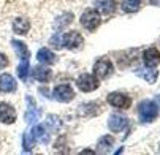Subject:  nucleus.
Instances as JSON below:
<instances>
[{"mask_svg":"<svg viewBox=\"0 0 160 155\" xmlns=\"http://www.w3.org/2000/svg\"><path fill=\"white\" fill-rule=\"evenodd\" d=\"M138 116H140V120L143 124L152 122L158 116V106H157V103H154L151 100L141 101L140 103V108H138Z\"/></svg>","mask_w":160,"mask_h":155,"instance_id":"1","label":"nucleus"},{"mask_svg":"<svg viewBox=\"0 0 160 155\" xmlns=\"http://www.w3.org/2000/svg\"><path fill=\"white\" fill-rule=\"evenodd\" d=\"M81 24L84 29H87L89 32H94L100 24H102V16L97 10H92V8H89L82 13L81 16Z\"/></svg>","mask_w":160,"mask_h":155,"instance_id":"2","label":"nucleus"},{"mask_svg":"<svg viewBox=\"0 0 160 155\" xmlns=\"http://www.w3.org/2000/svg\"><path fill=\"white\" fill-rule=\"evenodd\" d=\"M76 84H78L81 92H92V90H97L98 89L100 81L95 75H81L76 79Z\"/></svg>","mask_w":160,"mask_h":155,"instance_id":"3","label":"nucleus"},{"mask_svg":"<svg viewBox=\"0 0 160 155\" xmlns=\"http://www.w3.org/2000/svg\"><path fill=\"white\" fill-rule=\"evenodd\" d=\"M112 73V63L108 59H98L94 65V75L98 79H106Z\"/></svg>","mask_w":160,"mask_h":155,"instance_id":"4","label":"nucleus"},{"mask_svg":"<svg viewBox=\"0 0 160 155\" xmlns=\"http://www.w3.org/2000/svg\"><path fill=\"white\" fill-rule=\"evenodd\" d=\"M108 103L118 109H128L132 106V100L130 97H127L125 94H119V92H112L108 95Z\"/></svg>","mask_w":160,"mask_h":155,"instance_id":"5","label":"nucleus"},{"mask_svg":"<svg viewBox=\"0 0 160 155\" xmlns=\"http://www.w3.org/2000/svg\"><path fill=\"white\" fill-rule=\"evenodd\" d=\"M54 98L57 101L68 103V101H72L75 98V92H73V89L68 85V84H59L54 89Z\"/></svg>","mask_w":160,"mask_h":155,"instance_id":"6","label":"nucleus"},{"mask_svg":"<svg viewBox=\"0 0 160 155\" xmlns=\"http://www.w3.org/2000/svg\"><path fill=\"white\" fill-rule=\"evenodd\" d=\"M82 36L81 33H78L76 30H72L63 35V46L67 49H78L79 46H82Z\"/></svg>","mask_w":160,"mask_h":155,"instance_id":"7","label":"nucleus"},{"mask_svg":"<svg viewBox=\"0 0 160 155\" xmlns=\"http://www.w3.org/2000/svg\"><path fill=\"white\" fill-rule=\"evenodd\" d=\"M0 122L14 124L16 122V109L8 103H0Z\"/></svg>","mask_w":160,"mask_h":155,"instance_id":"8","label":"nucleus"},{"mask_svg":"<svg viewBox=\"0 0 160 155\" xmlns=\"http://www.w3.org/2000/svg\"><path fill=\"white\" fill-rule=\"evenodd\" d=\"M143 60H144V65L149 66V68H154L160 63V51L157 48H149L144 51L143 54Z\"/></svg>","mask_w":160,"mask_h":155,"instance_id":"9","label":"nucleus"},{"mask_svg":"<svg viewBox=\"0 0 160 155\" xmlns=\"http://www.w3.org/2000/svg\"><path fill=\"white\" fill-rule=\"evenodd\" d=\"M16 90V81L11 75L8 73H3V75H0V92H14Z\"/></svg>","mask_w":160,"mask_h":155,"instance_id":"10","label":"nucleus"},{"mask_svg":"<svg viewBox=\"0 0 160 155\" xmlns=\"http://www.w3.org/2000/svg\"><path fill=\"white\" fill-rule=\"evenodd\" d=\"M127 125V119L124 116H119V114H112L109 117V122H108V127L111 131L118 133V131H122Z\"/></svg>","mask_w":160,"mask_h":155,"instance_id":"11","label":"nucleus"},{"mask_svg":"<svg viewBox=\"0 0 160 155\" xmlns=\"http://www.w3.org/2000/svg\"><path fill=\"white\" fill-rule=\"evenodd\" d=\"M95 8H97L98 13L108 16V14L114 13V10H116V2H114V0H97Z\"/></svg>","mask_w":160,"mask_h":155,"instance_id":"12","label":"nucleus"},{"mask_svg":"<svg viewBox=\"0 0 160 155\" xmlns=\"http://www.w3.org/2000/svg\"><path fill=\"white\" fill-rule=\"evenodd\" d=\"M29 29H30V22H29L27 19H24V17L14 19V22H13V30H14L18 35H26V33L29 32Z\"/></svg>","mask_w":160,"mask_h":155,"instance_id":"13","label":"nucleus"},{"mask_svg":"<svg viewBox=\"0 0 160 155\" xmlns=\"http://www.w3.org/2000/svg\"><path fill=\"white\" fill-rule=\"evenodd\" d=\"M33 78L40 82H48L51 79V70L49 68H44V66L38 65L33 68Z\"/></svg>","mask_w":160,"mask_h":155,"instance_id":"14","label":"nucleus"},{"mask_svg":"<svg viewBox=\"0 0 160 155\" xmlns=\"http://www.w3.org/2000/svg\"><path fill=\"white\" fill-rule=\"evenodd\" d=\"M37 59H38L40 62H43V63H49V65L56 62V56H54V52H52V51H49L48 48L40 49V51H38V54H37Z\"/></svg>","mask_w":160,"mask_h":155,"instance_id":"15","label":"nucleus"},{"mask_svg":"<svg viewBox=\"0 0 160 155\" xmlns=\"http://www.w3.org/2000/svg\"><path fill=\"white\" fill-rule=\"evenodd\" d=\"M112 144H114V138L112 136H103L98 141V144H97V152L98 153H106V152H109Z\"/></svg>","mask_w":160,"mask_h":155,"instance_id":"16","label":"nucleus"},{"mask_svg":"<svg viewBox=\"0 0 160 155\" xmlns=\"http://www.w3.org/2000/svg\"><path fill=\"white\" fill-rule=\"evenodd\" d=\"M11 44L14 46V49H16V52L21 56V59H29L30 57V51L27 49V46L22 41H18V40H13L11 41Z\"/></svg>","mask_w":160,"mask_h":155,"instance_id":"17","label":"nucleus"},{"mask_svg":"<svg viewBox=\"0 0 160 155\" xmlns=\"http://www.w3.org/2000/svg\"><path fill=\"white\" fill-rule=\"evenodd\" d=\"M141 8V0H124L122 2V10L125 13H135Z\"/></svg>","mask_w":160,"mask_h":155,"instance_id":"18","label":"nucleus"},{"mask_svg":"<svg viewBox=\"0 0 160 155\" xmlns=\"http://www.w3.org/2000/svg\"><path fill=\"white\" fill-rule=\"evenodd\" d=\"M32 133H33V136H35L37 141H41V143H48V141H49V136H48V133H46V128H44L43 125H37V127L32 130Z\"/></svg>","mask_w":160,"mask_h":155,"instance_id":"19","label":"nucleus"},{"mask_svg":"<svg viewBox=\"0 0 160 155\" xmlns=\"http://www.w3.org/2000/svg\"><path fill=\"white\" fill-rule=\"evenodd\" d=\"M29 100H30L32 108H29V111L26 113V122H29V124H35V122L38 120V117H40V111L35 108L33 100H32V98H29Z\"/></svg>","mask_w":160,"mask_h":155,"instance_id":"20","label":"nucleus"},{"mask_svg":"<svg viewBox=\"0 0 160 155\" xmlns=\"http://www.w3.org/2000/svg\"><path fill=\"white\" fill-rule=\"evenodd\" d=\"M29 70H30V65H29V59H22L19 66H18V76L26 81L27 79V75H29Z\"/></svg>","mask_w":160,"mask_h":155,"instance_id":"21","label":"nucleus"},{"mask_svg":"<svg viewBox=\"0 0 160 155\" xmlns=\"http://www.w3.org/2000/svg\"><path fill=\"white\" fill-rule=\"evenodd\" d=\"M136 75H138L140 78H144L148 82H155L158 73L154 71V70H143V68H138V70H136Z\"/></svg>","mask_w":160,"mask_h":155,"instance_id":"22","label":"nucleus"},{"mask_svg":"<svg viewBox=\"0 0 160 155\" xmlns=\"http://www.w3.org/2000/svg\"><path fill=\"white\" fill-rule=\"evenodd\" d=\"M33 143H35V136H33V133H32V131H27L26 135H24V150H26V152L32 150Z\"/></svg>","mask_w":160,"mask_h":155,"instance_id":"23","label":"nucleus"},{"mask_svg":"<svg viewBox=\"0 0 160 155\" xmlns=\"http://www.w3.org/2000/svg\"><path fill=\"white\" fill-rule=\"evenodd\" d=\"M46 127L49 128V131H56V130L60 127V120H59V117H56V116H49L48 120H46Z\"/></svg>","mask_w":160,"mask_h":155,"instance_id":"24","label":"nucleus"},{"mask_svg":"<svg viewBox=\"0 0 160 155\" xmlns=\"http://www.w3.org/2000/svg\"><path fill=\"white\" fill-rule=\"evenodd\" d=\"M8 63H10L8 57H7L5 54H2V52H0V70H3L5 66H8Z\"/></svg>","mask_w":160,"mask_h":155,"instance_id":"25","label":"nucleus"},{"mask_svg":"<svg viewBox=\"0 0 160 155\" xmlns=\"http://www.w3.org/2000/svg\"><path fill=\"white\" fill-rule=\"evenodd\" d=\"M151 2H152V3H155V2H157V0H151Z\"/></svg>","mask_w":160,"mask_h":155,"instance_id":"26","label":"nucleus"}]
</instances>
